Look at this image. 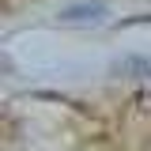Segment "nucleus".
<instances>
[{
  "mask_svg": "<svg viewBox=\"0 0 151 151\" xmlns=\"http://www.w3.org/2000/svg\"><path fill=\"white\" fill-rule=\"evenodd\" d=\"M147 151H151V144H147Z\"/></svg>",
  "mask_w": 151,
  "mask_h": 151,
  "instance_id": "nucleus-2",
  "label": "nucleus"
},
{
  "mask_svg": "<svg viewBox=\"0 0 151 151\" xmlns=\"http://www.w3.org/2000/svg\"><path fill=\"white\" fill-rule=\"evenodd\" d=\"M102 15V4H91V8H72V12H60V23H79V19H98Z\"/></svg>",
  "mask_w": 151,
  "mask_h": 151,
  "instance_id": "nucleus-1",
  "label": "nucleus"
}]
</instances>
